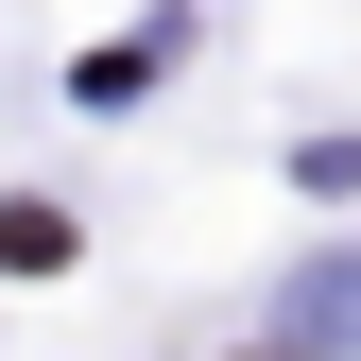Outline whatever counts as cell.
<instances>
[{"label": "cell", "mask_w": 361, "mask_h": 361, "mask_svg": "<svg viewBox=\"0 0 361 361\" xmlns=\"http://www.w3.org/2000/svg\"><path fill=\"white\" fill-rule=\"evenodd\" d=\"M327 344H361V276H310V293H293V327L258 344V361H327Z\"/></svg>", "instance_id": "cell-1"}]
</instances>
